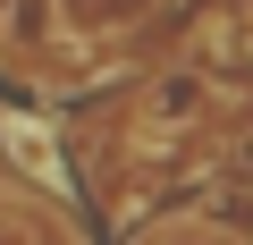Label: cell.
Segmentation results:
<instances>
[{
  "label": "cell",
  "mask_w": 253,
  "mask_h": 245,
  "mask_svg": "<svg viewBox=\"0 0 253 245\" xmlns=\"http://www.w3.org/2000/svg\"><path fill=\"white\" fill-rule=\"evenodd\" d=\"M144 245H236V237H219V228H203V220H177V228H161V237H144Z\"/></svg>",
  "instance_id": "obj_1"
}]
</instances>
